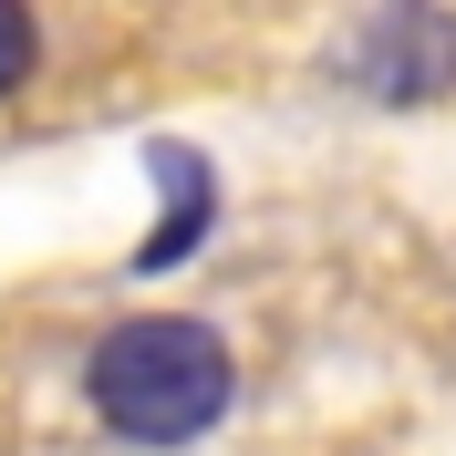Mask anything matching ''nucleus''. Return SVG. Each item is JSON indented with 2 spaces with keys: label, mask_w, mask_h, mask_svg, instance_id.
I'll use <instances>...</instances> for the list:
<instances>
[{
  "label": "nucleus",
  "mask_w": 456,
  "mask_h": 456,
  "mask_svg": "<svg viewBox=\"0 0 456 456\" xmlns=\"http://www.w3.org/2000/svg\"><path fill=\"white\" fill-rule=\"evenodd\" d=\"M84 395H94V415H104L125 446H198L228 415V395H239V363H228V342L208 332V322L135 312V322H114V332L94 342Z\"/></svg>",
  "instance_id": "f257e3e1"
},
{
  "label": "nucleus",
  "mask_w": 456,
  "mask_h": 456,
  "mask_svg": "<svg viewBox=\"0 0 456 456\" xmlns=\"http://www.w3.org/2000/svg\"><path fill=\"white\" fill-rule=\"evenodd\" d=\"M353 84L373 94V104H436V94L456 84V11H436V0H384L363 21V42H353Z\"/></svg>",
  "instance_id": "f03ea898"
},
{
  "label": "nucleus",
  "mask_w": 456,
  "mask_h": 456,
  "mask_svg": "<svg viewBox=\"0 0 456 456\" xmlns=\"http://www.w3.org/2000/svg\"><path fill=\"white\" fill-rule=\"evenodd\" d=\"M145 167L167 187V218H156V239L135 249V270H176V259L218 228V176H208V156H187V145H145Z\"/></svg>",
  "instance_id": "7ed1b4c3"
},
{
  "label": "nucleus",
  "mask_w": 456,
  "mask_h": 456,
  "mask_svg": "<svg viewBox=\"0 0 456 456\" xmlns=\"http://www.w3.org/2000/svg\"><path fill=\"white\" fill-rule=\"evenodd\" d=\"M31 53H42V42H31V11H21V0H0V94H21Z\"/></svg>",
  "instance_id": "20e7f679"
}]
</instances>
